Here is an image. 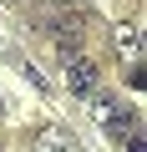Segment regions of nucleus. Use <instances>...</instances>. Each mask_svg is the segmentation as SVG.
<instances>
[{"label":"nucleus","mask_w":147,"mask_h":152,"mask_svg":"<svg viewBox=\"0 0 147 152\" xmlns=\"http://www.w3.org/2000/svg\"><path fill=\"white\" fill-rule=\"evenodd\" d=\"M86 102H91V122H97V127H102L112 142H127V137L137 132V112H127L117 96H102V91H91Z\"/></svg>","instance_id":"f257e3e1"},{"label":"nucleus","mask_w":147,"mask_h":152,"mask_svg":"<svg viewBox=\"0 0 147 152\" xmlns=\"http://www.w3.org/2000/svg\"><path fill=\"white\" fill-rule=\"evenodd\" d=\"M41 26L56 36V46H61V51H76V46H81V36H86V15H76V5H56V10H46V15H41Z\"/></svg>","instance_id":"f03ea898"},{"label":"nucleus","mask_w":147,"mask_h":152,"mask_svg":"<svg viewBox=\"0 0 147 152\" xmlns=\"http://www.w3.org/2000/svg\"><path fill=\"white\" fill-rule=\"evenodd\" d=\"M61 76H66V91H76V96H91L102 86V71L81 51H61Z\"/></svg>","instance_id":"7ed1b4c3"},{"label":"nucleus","mask_w":147,"mask_h":152,"mask_svg":"<svg viewBox=\"0 0 147 152\" xmlns=\"http://www.w3.org/2000/svg\"><path fill=\"white\" fill-rule=\"evenodd\" d=\"M112 51H117L127 66H142V31H137V26H117V31H112Z\"/></svg>","instance_id":"20e7f679"},{"label":"nucleus","mask_w":147,"mask_h":152,"mask_svg":"<svg viewBox=\"0 0 147 152\" xmlns=\"http://www.w3.org/2000/svg\"><path fill=\"white\" fill-rule=\"evenodd\" d=\"M36 152H81V147L71 142L61 127H46V132H36Z\"/></svg>","instance_id":"39448f33"},{"label":"nucleus","mask_w":147,"mask_h":152,"mask_svg":"<svg viewBox=\"0 0 147 152\" xmlns=\"http://www.w3.org/2000/svg\"><path fill=\"white\" fill-rule=\"evenodd\" d=\"M122 147H127V152H147V142H142V137H137V132H132V137H127V142H122Z\"/></svg>","instance_id":"423d86ee"},{"label":"nucleus","mask_w":147,"mask_h":152,"mask_svg":"<svg viewBox=\"0 0 147 152\" xmlns=\"http://www.w3.org/2000/svg\"><path fill=\"white\" fill-rule=\"evenodd\" d=\"M56 5H76V0H56Z\"/></svg>","instance_id":"0eeeda50"}]
</instances>
